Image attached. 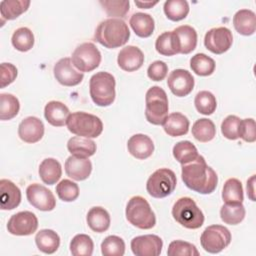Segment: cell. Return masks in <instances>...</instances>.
I'll return each instance as SVG.
<instances>
[{"label": "cell", "mask_w": 256, "mask_h": 256, "mask_svg": "<svg viewBox=\"0 0 256 256\" xmlns=\"http://www.w3.org/2000/svg\"><path fill=\"white\" fill-rule=\"evenodd\" d=\"M55 79L63 86L72 87L80 84L84 78V74L77 71L73 65L71 58H61L56 62L53 68Z\"/></svg>", "instance_id": "5bb4252c"}, {"label": "cell", "mask_w": 256, "mask_h": 256, "mask_svg": "<svg viewBox=\"0 0 256 256\" xmlns=\"http://www.w3.org/2000/svg\"><path fill=\"white\" fill-rule=\"evenodd\" d=\"M158 3V1H136L135 0V5L138 6L141 9H149L155 6Z\"/></svg>", "instance_id": "f5cc1de1"}, {"label": "cell", "mask_w": 256, "mask_h": 256, "mask_svg": "<svg viewBox=\"0 0 256 256\" xmlns=\"http://www.w3.org/2000/svg\"><path fill=\"white\" fill-rule=\"evenodd\" d=\"M93 249V240L86 234H77L70 242V252L74 256H91Z\"/></svg>", "instance_id": "60d3db41"}, {"label": "cell", "mask_w": 256, "mask_h": 256, "mask_svg": "<svg viewBox=\"0 0 256 256\" xmlns=\"http://www.w3.org/2000/svg\"><path fill=\"white\" fill-rule=\"evenodd\" d=\"M194 77L185 69H175L170 72L167 85L170 91L177 97H185L189 95L194 88Z\"/></svg>", "instance_id": "2e32d148"}, {"label": "cell", "mask_w": 256, "mask_h": 256, "mask_svg": "<svg viewBox=\"0 0 256 256\" xmlns=\"http://www.w3.org/2000/svg\"><path fill=\"white\" fill-rule=\"evenodd\" d=\"M71 61L80 72H91L100 65L101 53L94 43L84 42L75 48Z\"/></svg>", "instance_id": "30bf717a"}, {"label": "cell", "mask_w": 256, "mask_h": 256, "mask_svg": "<svg viewBox=\"0 0 256 256\" xmlns=\"http://www.w3.org/2000/svg\"><path fill=\"white\" fill-rule=\"evenodd\" d=\"M255 175H252L250 179L247 180V195L252 200L255 201Z\"/></svg>", "instance_id": "816d5d0a"}, {"label": "cell", "mask_w": 256, "mask_h": 256, "mask_svg": "<svg viewBox=\"0 0 256 256\" xmlns=\"http://www.w3.org/2000/svg\"><path fill=\"white\" fill-rule=\"evenodd\" d=\"M190 122L188 118L179 112L171 113L163 123V129L171 137L183 136L188 133Z\"/></svg>", "instance_id": "d4e9b609"}, {"label": "cell", "mask_w": 256, "mask_h": 256, "mask_svg": "<svg viewBox=\"0 0 256 256\" xmlns=\"http://www.w3.org/2000/svg\"><path fill=\"white\" fill-rule=\"evenodd\" d=\"M95 41L108 49L125 45L130 38L128 25L118 18H108L100 22L94 33Z\"/></svg>", "instance_id": "7a4b0ae2"}, {"label": "cell", "mask_w": 256, "mask_h": 256, "mask_svg": "<svg viewBox=\"0 0 256 256\" xmlns=\"http://www.w3.org/2000/svg\"><path fill=\"white\" fill-rule=\"evenodd\" d=\"M192 135L200 142H209L216 135V127L212 120L208 118H201L192 125Z\"/></svg>", "instance_id": "836d02e7"}, {"label": "cell", "mask_w": 256, "mask_h": 256, "mask_svg": "<svg viewBox=\"0 0 256 256\" xmlns=\"http://www.w3.org/2000/svg\"><path fill=\"white\" fill-rule=\"evenodd\" d=\"M172 152L174 158L181 164L192 162L199 156L198 150L195 145L188 140H183L176 143L173 147Z\"/></svg>", "instance_id": "e575fe53"}, {"label": "cell", "mask_w": 256, "mask_h": 256, "mask_svg": "<svg viewBox=\"0 0 256 256\" xmlns=\"http://www.w3.org/2000/svg\"><path fill=\"white\" fill-rule=\"evenodd\" d=\"M189 4L186 0H168L163 6L166 17L175 22L185 19L189 13Z\"/></svg>", "instance_id": "d590c367"}, {"label": "cell", "mask_w": 256, "mask_h": 256, "mask_svg": "<svg viewBox=\"0 0 256 256\" xmlns=\"http://www.w3.org/2000/svg\"><path fill=\"white\" fill-rule=\"evenodd\" d=\"M231 233L228 228L222 225H210L205 228L200 237L202 248L212 254L224 250L231 242Z\"/></svg>", "instance_id": "9c48e42d"}, {"label": "cell", "mask_w": 256, "mask_h": 256, "mask_svg": "<svg viewBox=\"0 0 256 256\" xmlns=\"http://www.w3.org/2000/svg\"><path fill=\"white\" fill-rule=\"evenodd\" d=\"M44 116L49 124L55 127H62L67 124L70 116L68 107L60 101H50L45 105Z\"/></svg>", "instance_id": "7402d4cb"}, {"label": "cell", "mask_w": 256, "mask_h": 256, "mask_svg": "<svg viewBox=\"0 0 256 256\" xmlns=\"http://www.w3.org/2000/svg\"><path fill=\"white\" fill-rule=\"evenodd\" d=\"M233 43V35L227 27H216L208 30L204 37V45L210 52L220 55L227 52Z\"/></svg>", "instance_id": "8fae6325"}, {"label": "cell", "mask_w": 256, "mask_h": 256, "mask_svg": "<svg viewBox=\"0 0 256 256\" xmlns=\"http://www.w3.org/2000/svg\"><path fill=\"white\" fill-rule=\"evenodd\" d=\"M167 254L169 256H198L199 251L192 243L174 240L169 244Z\"/></svg>", "instance_id": "bcb514c9"}, {"label": "cell", "mask_w": 256, "mask_h": 256, "mask_svg": "<svg viewBox=\"0 0 256 256\" xmlns=\"http://www.w3.org/2000/svg\"><path fill=\"white\" fill-rule=\"evenodd\" d=\"M65 172L67 176L76 181L87 179L92 171V163L88 158L69 156L65 161Z\"/></svg>", "instance_id": "ffe728a7"}, {"label": "cell", "mask_w": 256, "mask_h": 256, "mask_svg": "<svg viewBox=\"0 0 256 256\" xmlns=\"http://www.w3.org/2000/svg\"><path fill=\"white\" fill-rule=\"evenodd\" d=\"M177 179L175 173L168 168H160L153 172L147 180L146 190L154 198H165L173 193Z\"/></svg>", "instance_id": "ba28073f"}, {"label": "cell", "mask_w": 256, "mask_h": 256, "mask_svg": "<svg viewBox=\"0 0 256 256\" xmlns=\"http://www.w3.org/2000/svg\"><path fill=\"white\" fill-rule=\"evenodd\" d=\"M66 125L71 133L90 139L97 138L103 131V123L99 117L82 111L70 114Z\"/></svg>", "instance_id": "52a82bcc"}, {"label": "cell", "mask_w": 256, "mask_h": 256, "mask_svg": "<svg viewBox=\"0 0 256 256\" xmlns=\"http://www.w3.org/2000/svg\"><path fill=\"white\" fill-rule=\"evenodd\" d=\"M62 175V167L55 158H46L39 165V176L43 183L53 185L59 181Z\"/></svg>", "instance_id": "f546056e"}, {"label": "cell", "mask_w": 256, "mask_h": 256, "mask_svg": "<svg viewBox=\"0 0 256 256\" xmlns=\"http://www.w3.org/2000/svg\"><path fill=\"white\" fill-rule=\"evenodd\" d=\"M28 202L40 211H52L56 206V199L53 193L45 186L33 183L26 189Z\"/></svg>", "instance_id": "4fadbf2b"}, {"label": "cell", "mask_w": 256, "mask_h": 256, "mask_svg": "<svg viewBox=\"0 0 256 256\" xmlns=\"http://www.w3.org/2000/svg\"><path fill=\"white\" fill-rule=\"evenodd\" d=\"M0 87L5 88L6 86L13 83L17 77L18 71L16 66L11 63H2L0 65Z\"/></svg>", "instance_id": "f907efd6"}, {"label": "cell", "mask_w": 256, "mask_h": 256, "mask_svg": "<svg viewBox=\"0 0 256 256\" xmlns=\"http://www.w3.org/2000/svg\"><path fill=\"white\" fill-rule=\"evenodd\" d=\"M37 248L45 254L55 253L60 246L59 235L51 229H42L35 236Z\"/></svg>", "instance_id": "f1b7e54d"}, {"label": "cell", "mask_w": 256, "mask_h": 256, "mask_svg": "<svg viewBox=\"0 0 256 256\" xmlns=\"http://www.w3.org/2000/svg\"><path fill=\"white\" fill-rule=\"evenodd\" d=\"M117 63L122 70L133 72L142 67L144 63V54L138 47L128 45L122 48L118 53Z\"/></svg>", "instance_id": "ac0fdd59"}, {"label": "cell", "mask_w": 256, "mask_h": 256, "mask_svg": "<svg viewBox=\"0 0 256 256\" xmlns=\"http://www.w3.org/2000/svg\"><path fill=\"white\" fill-rule=\"evenodd\" d=\"M192 71L199 76H209L215 71V61L204 53H197L190 59Z\"/></svg>", "instance_id": "8d00e7d4"}, {"label": "cell", "mask_w": 256, "mask_h": 256, "mask_svg": "<svg viewBox=\"0 0 256 256\" xmlns=\"http://www.w3.org/2000/svg\"><path fill=\"white\" fill-rule=\"evenodd\" d=\"M235 30L244 36L253 35L256 29V16L250 9H240L233 16Z\"/></svg>", "instance_id": "603a6c76"}, {"label": "cell", "mask_w": 256, "mask_h": 256, "mask_svg": "<svg viewBox=\"0 0 256 256\" xmlns=\"http://www.w3.org/2000/svg\"><path fill=\"white\" fill-rule=\"evenodd\" d=\"M56 193L62 201L72 202L79 196V187L75 182L69 179H63L57 184Z\"/></svg>", "instance_id": "f6af8a7d"}, {"label": "cell", "mask_w": 256, "mask_h": 256, "mask_svg": "<svg viewBox=\"0 0 256 256\" xmlns=\"http://www.w3.org/2000/svg\"><path fill=\"white\" fill-rule=\"evenodd\" d=\"M21 202V191L8 179L0 180V206L2 210H13Z\"/></svg>", "instance_id": "44dd1931"}, {"label": "cell", "mask_w": 256, "mask_h": 256, "mask_svg": "<svg viewBox=\"0 0 256 256\" xmlns=\"http://www.w3.org/2000/svg\"><path fill=\"white\" fill-rule=\"evenodd\" d=\"M11 42L16 50L20 52H27L34 46V34L29 28L20 27L14 31Z\"/></svg>", "instance_id": "f35d334b"}, {"label": "cell", "mask_w": 256, "mask_h": 256, "mask_svg": "<svg viewBox=\"0 0 256 256\" xmlns=\"http://www.w3.org/2000/svg\"><path fill=\"white\" fill-rule=\"evenodd\" d=\"M89 228L97 233H103L110 227V215L106 209L100 206L92 207L86 216Z\"/></svg>", "instance_id": "484cf974"}, {"label": "cell", "mask_w": 256, "mask_h": 256, "mask_svg": "<svg viewBox=\"0 0 256 256\" xmlns=\"http://www.w3.org/2000/svg\"><path fill=\"white\" fill-rule=\"evenodd\" d=\"M241 119L236 115H228L221 123V133L229 140L239 139Z\"/></svg>", "instance_id": "7dc6e473"}, {"label": "cell", "mask_w": 256, "mask_h": 256, "mask_svg": "<svg viewBox=\"0 0 256 256\" xmlns=\"http://www.w3.org/2000/svg\"><path fill=\"white\" fill-rule=\"evenodd\" d=\"M99 3L110 18H124L130 8L127 0H100Z\"/></svg>", "instance_id": "7bdbcfd3"}, {"label": "cell", "mask_w": 256, "mask_h": 256, "mask_svg": "<svg viewBox=\"0 0 256 256\" xmlns=\"http://www.w3.org/2000/svg\"><path fill=\"white\" fill-rule=\"evenodd\" d=\"M246 211L242 203L227 204L225 203L220 209L221 220L229 225H237L243 221Z\"/></svg>", "instance_id": "74e56055"}, {"label": "cell", "mask_w": 256, "mask_h": 256, "mask_svg": "<svg viewBox=\"0 0 256 256\" xmlns=\"http://www.w3.org/2000/svg\"><path fill=\"white\" fill-rule=\"evenodd\" d=\"M222 199L227 204L243 203L244 194L241 181L237 178L227 179L223 186Z\"/></svg>", "instance_id": "d6a6232c"}, {"label": "cell", "mask_w": 256, "mask_h": 256, "mask_svg": "<svg viewBox=\"0 0 256 256\" xmlns=\"http://www.w3.org/2000/svg\"><path fill=\"white\" fill-rule=\"evenodd\" d=\"M126 219L130 224L148 230L155 226L156 217L148 201L142 196H133L126 205Z\"/></svg>", "instance_id": "8992f818"}, {"label": "cell", "mask_w": 256, "mask_h": 256, "mask_svg": "<svg viewBox=\"0 0 256 256\" xmlns=\"http://www.w3.org/2000/svg\"><path fill=\"white\" fill-rule=\"evenodd\" d=\"M116 81L112 74L100 71L94 74L89 81V93L92 101L100 107L110 106L116 96Z\"/></svg>", "instance_id": "3957f363"}, {"label": "cell", "mask_w": 256, "mask_h": 256, "mask_svg": "<svg viewBox=\"0 0 256 256\" xmlns=\"http://www.w3.org/2000/svg\"><path fill=\"white\" fill-rule=\"evenodd\" d=\"M129 24L135 34L141 38L150 37L155 29V22L151 15L147 13H134L129 20Z\"/></svg>", "instance_id": "4316f807"}, {"label": "cell", "mask_w": 256, "mask_h": 256, "mask_svg": "<svg viewBox=\"0 0 256 256\" xmlns=\"http://www.w3.org/2000/svg\"><path fill=\"white\" fill-rule=\"evenodd\" d=\"M239 137L248 143H253L256 140L255 120L253 118L241 119Z\"/></svg>", "instance_id": "c3c4849f"}, {"label": "cell", "mask_w": 256, "mask_h": 256, "mask_svg": "<svg viewBox=\"0 0 256 256\" xmlns=\"http://www.w3.org/2000/svg\"><path fill=\"white\" fill-rule=\"evenodd\" d=\"M29 0H4L0 3L2 23L4 20H14L26 12L30 6Z\"/></svg>", "instance_id": "1f68e13d"}, {"label": "cell", "mask_w": 256, "mask_h": 256, "mask_svg": "<svg viewBox=\"0 0 256 256\" xmlns=\"http://www.w3.org/2000/svg\"><path fill=\"white\" fill-rule=\"evenodd\" d=\"M169 110L166 92L159 86H152L145 95V117L153 125H163Z\"/></svg>", "instance_id": "277c9868"}, {"label": "cell", "mask_w": 256, "mask_h": 256, "mask_svg": "<svg viewBox=\"0 0 256 256\" xmlns=\"http://www.w3.org/2000/svg\"><path fill=\"white\" fill-rule=\"evenodd\" d=\"M101 253L104 256H123L125 253L124 240L116 235L107 236L101 243Z\"/></svg>", "instance_id": "ee69618b"}, {"label": "cell", "mask_w": 256, "mask_h": 256, "mask_svg": "<svg viewBox=\"0 0 256 256\" xmlns=\"http://www.w3.org/2000/svg\"><path fill=\"white\" fill-rule=\"evenodd\" d=\"M20 110V103L16 96L9 93L0 94V119L10 120L14 118Z\"/></svg>", "instance_id": "ab89813d"}, {"label": "cell", "mask_w": 256, "mask_h": 256, "mask_svg": "<svg viewBox=\"0 0 256 256\" xmlns=\"http://www.w3.org/2000/svg\"><path fill=\"white\" fill-rule=\"evenodd\" d=\"M181 178L189 189L200 194H211L218 183L217 173L201 155L192 162L182 164Z\"/></svg>", "instance_id": "6da1fadb"}, {"label": "cell", "mask_w": 256, "mask_h": 256, "mask_svg": "<svg viewBox=\"0 0 256 256\" xmlns=\"http://www.w3.org/2000/svg\"><path fill=\"white\" fill-rule=\"evenodd\" d=\"M174 33L177 36L180 54H189L197 46V32L196 30L189 25H181L175 28Z\"/></svg>", "instance_id": "83f0119b"}, {"label": "cell", "mask_w": 256, "mask_h": 256, "mask_svg": "<svg viewBox=\"0 0 256 256\" xmlns=\"http://www.w3.org/2000/svg\"><path fill=\"white\" fill-rule=\"evenodd\" d=\"M174 220L187 229H198L204 223V214L190 197L179 198L172 207Z\"/></svg>", "instance_id": "5b68a950"}, {"label": "cell", "mask_w": 256, "mask_h": 256, "mask_svg": "<svg viewBox=\"0 0 256 256\" xmlns=\"http://www.w3.org/2000/svg\"><path fill=\"white\" fill-rule=\"evenodd\" d=\"M168 73V66L164 61L156 60L152 62L148 69L147 75L152 81H162Z\"/></svg>", "instance_id": "681fc988"}, {"label": "cell", "mask_w": 256, "mask_h": 256, "mask_svg": "<svg viewBox=\"0 0 256 256\" xmlns=\"http://www.w3.org/2000/svg\"><path fill=\"white\" fill-rule=\"evenodd\" d=\"M128 152L139 160L149 158L154 152V143L152 139L145 134H135L127 142Z\"/></svg>", "instance_id": "d6986e66"}, {"label": "cell", "mask_w": 256, "mask_h": 256, "mask_svg": "<svg viewBox=\"0 0 256 256\" xmlns=\"http://www.w3.org/2000/svg\"><path fill=\"white\" fill-rule=\"evenodd\" d=\"M44 124L43 122L35 117L29 116L21 121L18 126V136L26 143H36L40 141L44 135Z\"/></svg>", "instance_id": "e0dca14e"}, {"label": "cell", "mask_w": 256, "mask_h": 256, "mask_svg": "<svg viewBox=\"0 0 256 256\" xmlns=\"http://www.w3.org/2000/svg\"><path fill=\"white\" fill-rule=\"evenodd\" d=\"M155 49L163 56H173L180 53L179 42L174 31H166L160 34L155 41Z\"/></svg>", "instance_id": "4dcf8cb0"}, {"label": "cell", "mask_w": 256, "mask_h": 256, "mask_svg": "<svg viewBox=\"0 0 256 256\" xmlns=\"http://www.w3.org/2000/svg\"><path fill=\"white\" fill-rule=\"evenodd\" d=\"M194 104L196 110L203 115L213 114L217 107V101L215 96L207 90H202L196 94Z\"/></svg>", "instance_id": "b9f144b4"}, {"label": "cell", "mask_w": 256, "mask_h": 256, "mask_svg": "<svg viewBox=\"0 0 256 256\" xmlns=\"http://www.w3.org/2000/svg\"><path fill=\"white\" fill-rule=\"evenodd\" d=\"M38 228V219L30 211H21L10 217L7 223V230L10 234L16 236H28L36 232Z\"/></svg>", "instance_id": "7c38bea8"}, {"label": "cell", "mask_w": 256, "mask_h": 256, "mask_svg": "<svg viewBox=\"0 0 256 256\" xmlns=\"http://www.w3.org/2000/svg\"><path fill=\"white\" fill-rule=\"evenodd\" d=\"M130 246L136 256H158L162 251L163 241L157 235L147 234L134 237Z\"/></svg>", "instance_id": "9a60e30c"}, {"label": "cell", "mask_w": 256, "mask_h": 256, "mask_svg": "<svg viewBox=\"0 0 256 256\" xmlns=\"http://www.w3.org/2000/svg\"><path fill=\"white\" fill-rule=\"evenodd\" d=\"M67 149L73 156L89 158L95 154L97 146L96 143L90 138L74 136L68 140Z\"/></svg>", "instance_id": "cb8c5ba5"}]
</instances>
